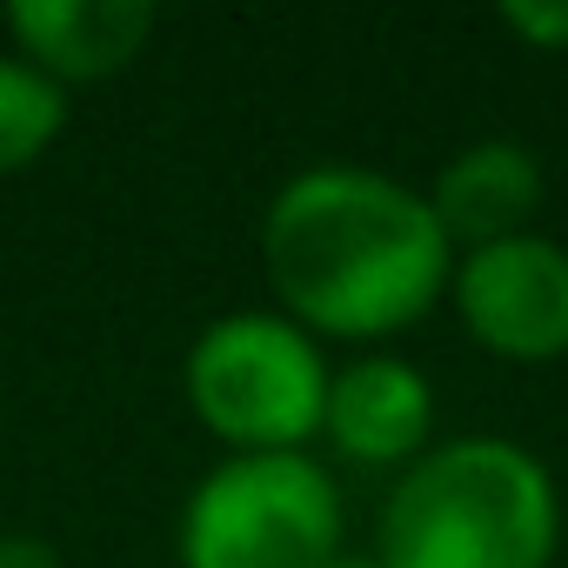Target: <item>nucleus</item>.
I'll return each mask as SVG.
<instances>
[{
	"mask_svg": "<svg viewBox=\"0 0 568 568\" xmlns=\"http://www.w3.org/2000/svg\"><path fill=\"white\" fill-rule=\"evenodd\" d=\"M261 261L281 315L315 342L408 335L448 302L455 274L428 194L362 161H315L281 181L261 214Z\"/></svg>",
	"mask_w": 568,
	"mask_h": 568,
	"instance_id": "f257e3e1",
	"label": "nucleus"
},
{
	"mask_svg": "<svg viewBox=\"0 0 568 568\" xmlns=\"http://www.w3.org/2000/svg\"><path fill=\"white\" fill-rule=\"evenodd\" d=\"M561 548V488L508 435L435 442L382 501V568H548Z\"/></svg>",
	"mask_w": 568,
	"mask_h": 568,
	"instance_id": "f03ea898",
	"label": "nucleus"
},
{
	"mask_svg": "<svg viewBox=\"0 0 568 568\" xmlns=\"http://www.w3.org/2000/svg\"><path fill=\"white\" fill-rule=\"evenodd\" d=\"M328 348L281 308L214 315L181 362L187 408L227 455H308L328 415Z\"/></svg>",
	"mask_w": 568,
	"mask_h": 568,
	"instance_id": "7ed1b4c3",
	"label": "nucleus"
},
{
	"mask_svg": "<svg viewBox=\"0 0 568 568\" xmlns=\"http://www.w3.org/2000/svg\"><path fill=\"white\" fill-rule=\"evenodd\" d=\"M342 488L315 455H227L181 501V568H328L342 555Z\"/></svg>",
	"mask_w": 568,
	"mask_h": 568,
	"instance_id": "20e7f679",
	"label": "nucleus"
},
{
	"mask_svg": "<svg viewBox=\"0 0 568 568\" xmlns=\"http://www.w3.org/2000/svg\"><path fill=\"white\" fill-rule=\"evenodd\" d=\"M448 302L475 348L501 362L568 355V247L548 234H515L455 254Z\"/></svg>",
	"mask_w": 568,
	"mask_h": 568,
	"instance_id": "39448f33",
	"label": "nucleus"
},
{
	"mask_svg": "<svg viewBox=\"0 0 568 568\" xmlns=\"http://www.w3.org/2000/svg\"><path fill=\"white\" fill-rule=\"evenodd\" d=\"M322 435L355 468H415L435 448V388L408 355H355L328 382Z\"/></svg>",
	"mask_w": 568,
	"mask_h": 568,
	"instance_id": "423d86ee",
	"label": "nucleus"
},
{
	"mask_svg": "<svg viewBox=\"0 0 568 568\" xmlns=\"http://www.w3.org/2000/svg\"><path fill=\"white\" fill-rule=\"evenodd\" d=\"M548 181H541V154L528 141L508 134H481L468 148H455L428 187V207L448 234L455 254L488 247V241H515L535 234V207H541Z\"/></svg>",
	"mask_w": 568,
	"mask_h": 568,
	"instance_id": "0eeeda50",
	"label": "nucleus"
},
{
	"mask_svg": "<svg viewBox=\"0 0 568 568\" xmlns=\"http://www.w3.org/2000/svg\"><path fill=\"white\" fill-rule=\"evenodd\" d=\"M0 21H8L21 61H34L61 88L121 74L154 34L148 0H14Z\"/></svg>",
	"mask_w": 568,
	"mask_h": 568,
	"instance_id": "6e6552de",
	"label": "nucleus"
},
{
	"mask_svg": "<svg viewBox=\"0 0 568 568\" xmlns=\"http://www.w3.org/2000/svg\"><path fill=\"white\" fill-rule=\"evenodd\" d=\"M61 128H68V88L21 54H0V174L34 168L61 141Z\"/></svg>",
	"mask_w": 568,
	"mask_h": 568,
	"instance_id": "1a4fd4ad",
	"label": "nucleus"
},
{
	"mask_svg": "<svg viewBox=\"0 0 568 568\" xmlns=\"http://www.w3.org/2000/svg\"><path fill=\"white\" fill-rule=\"evenodd\" d=\"M501 28L535 54H568V0H508Z\"/></svg>",
	"mask_w": 568,
	"mask_h": 568,
	"instance_id": "9d476101",
	"label": "nucleus"
},
{
	"mask_svg": "<svg viewBox=\"0 0 568 568\" xmlns=\"http://www.w3.org/2000/svg\"><path fill=\"white\" fill-rule=\"evenodd\" d=\"M0 568H68V561L41 535H0Z\"/></svg>",
	"mask_w": 568,
	"mask_h": 568,
	"instance_id": "9b49d317",
	"label": "nucleus"
},
{
	"mask_svg": "<svg viewBox=\"0 0 568 568\" xmlns=\"http://www.w3.org/2000/svg\"><path fill=\"white\" fill-rule=\"evenodd\" d=\"M328 568H382V561H375V555H355V548H342V555H335Z\"/></svg>",
	"mask_w": 568,
	"mask_h": 568,
	"instance_id": "f8f14e48",
	"label": "nucleus"
}]
</instances>
